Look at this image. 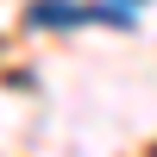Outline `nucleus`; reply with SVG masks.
Instances as JSON below:
<instances>
[{
  "instance_id": "f257e3e1",
  "label": "nucleus",
  "mask_w": 157,
  "mask_h": 157,
  "mask_svg": "<svg viewBox=\"0 0 157 157\" xmlns=\"http://www.w3.org/2000/svg\"><path fill=\"white\" fill-rule=\"evenodd\" d=\"M25 25H32V32H69V25H88V6L82 0H38L32 13H25Z\"/></svg>"
},
{
  "instance_id": "f03ea898",
  "label": "nucleus",
  "mask_w": 157,
  "mask_h": 157,
  "mask_svg": "<svg viewBox=\"0 0 157 157\" xmlns=\"http://www.w3.org/2000/svg\"><path fill=\"white\" fill-rule=\"evenodd\" d=\"M126 6H132V0H126Z\"/></svg>"
}]
</instances>
